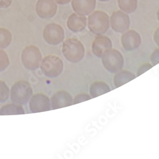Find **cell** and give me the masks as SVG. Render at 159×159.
I'll use <instances>...</instances> for the list:
<instances>
[{
  "label": "cell",
  "mask_w": 159,
  "mask_h": 159,
  "mask_svg": "<svg viewBox=\"0 0 159 159\" xmlns=\"http://www.w3.org/2000/svg\"><path fill=\"white\" fill-rule=\"evenodd\" d=\"M42 60L41 51L35 45H29L24 48L21 54V61L24 68L34 71L39 68Z\"/></svg>",
  "instance_id": "8992f818"
},
{
  "label": "cell",
  "mask_w": 159,
  "mask_h": 159,
  "mask_svg": "<svg viewBox=\"0 0 159 159\" xmlns=\"http://www.w3.org/2000/svg\"><path fill=\"white\" fill-rule=\"evenodd\" d=\"M130 18L127 13L122 10H116L112 13L110 19V24L113 31L123 33L130 27Z\"/></svg>",
  "instance_id": "ba28073f"
},
{
  "label": "cell",
  "mask_w": 159,
  "mask_h": 159,
  "mask_svg": "<svg viewBox=\"0 0 159 159\" xmlns=\"http://www.w3.org/2000/svg\"><path fill=\"white\" fill-rule=\"evenodd\" d=\"M110 91L109 85L104 82L96 81L92 83L89 88L90 96L92 98L100 96Z\"/></svg>",
  "instance_id": "e0dca14e"
},
{
  "label": "cell",
  "mask_w": 159,
  "mask_h": 159,
  "mask_svg": "<svg viewBox=\"0 0 159 159\" xmlns=\"http://www.w3.org/2000/svg\"><path fill=\"white\" fill-rule=\"evenodd\" d=\"M10 64V60L7 53L3 49H0V72L5 71Z\"/></svg>",
  "instance_id": "7402d4cb"
},
{
  "label": "cell",
  "mask_w": 159,
  "mask_h": 159,
  "mask_svg": "<svg viewBox=\"0 0 159 159\" xmlns=\"http://www.w3.org/2000/svg\"><path fill=\"white\" fill-rule=\"evenodd\" d=\"M33 92V89L28 82L19 80L15 82L11 87L10 99L14 103L25 105L30 101Z\"/></svg>",
  "instance_id": "3957f363"
},
{
  "label": "cell",
  "mask_w": 159,
  "mask_h": 159,
  "mask_svg": "<svg viewBox=\"0 0 159 159\" xmlns=\"http://www.w3.org/2000/svg\"><path fill=\"white\" fill-rule=\"evenodd\" d=\"M62 52L66 60L77 63L81 61L85 56V47L77 38H70L63 42Z\"/></svg>",
  "instance_id": "6da1fadb"
},
{
  "label": "cell",
  "mask_w": 159,
  "mask_h": 159,
  "mask_svg": "<svg viewBox=\"0 0 159 159\" xmlns=\"http://www.w3.org/2000/svg\"><path fill=\"white\" fill-rule=\"evenodd\" d=\"M43 36L45 41L50 45H57L64 39V31L58 24L51 23L44 28Z\"/></svg>",
  "instance_id": "52a82bcc"
},
{
  "label": "cell",
  "mask_w": 159,
  "mask_h": 159,
  "mask_svg": "<svg viewBox=\"0 0 159 159\" xmlns=\"http://www.w3.org/2000/svg\"><path fill=\"white\" fill-rule=\"evenodd\" d=\"M55 2L59 5H66L69 3L71 0H54Z\"/></svg>",
  "instance_id": "83f0119b"
},
{
  "label": "cell",
  "mask_w": 159,
  "mask_h": 159,
  "mask_svg": "<svg viewBox=\"0 0 159 159\" xmlns=\"http://www.w3.org/2000/svg\"><path fill=\"white\" fill-rule=\"evenodd\" d=\"M136 76L131 71L127 70H120L116 72L113 77V83L116 88L120 87L135 79Z\"/></svg>",
  "instance_id": "2e32d148"
},
{
  "label": "cell",
  "mask_w": 159,
  "mask_h": 159,
  "mask_svg": "<svg viewBox=\"0 0 159 159\" xmlns=\"http://www.w3.org/2000/svg\"><path fill=\"white\" fill-rule=\"evenodd\" d=\"M101 58L104 68L110 73H116L123 68L124 56L122 53L116 49L111 48L107 50Z\"/></svg>",
  "instance_id": "277c9868"
},
{
  "label": "cell",
  "mask_w": 159,
  "mask_h": 159,
  "mask_svg": "<svg viewBox=\"0 0 159 159\" xmlns=\"http://www.w3.org/2000/svg\"><path fill=\"white\" fill-rule=\"evenodd\" d=\"M10 90L7 84L0 80V103L5 102L9 98Z\"/></svg>",
  "instance_id": "44dd1931"
},
{
  "label": "cell",
  "mask_w": 159,
  "mask_h": 159,
  "mask_svg": "<svg viewBox=\"0 0 159 159\" xmlns=\"http://www.w3.org/2000/svg\"><path fill=\"white\" fill-rule=\"evenodd\" d=\"M25 114V111L21 105L13 102L2 106L0 108V115H13Z\"/></svg>",
  "instance_id": "ac0fdd59"
},
{
  "label": "cell",
  "mask_w": 159,
  "mask_h": 159,
  "mask_svg": "<svg viewBox=\"0 0 159 159\" xmlns=\"http://www.w3.org/2000/svg\"><path fill=\"white\" fill-rule=\"evenodd\" d=\"M87 19L85 16L77 14L75 12L69 16L67 20V26L72 32H80L87 27Z\"/></svg>",
  "instance_id": "9a60e30c"
},
{
  "label": "cell",
  "mask_w": 159,
  "mask_h": 159,
  "mask_svg": "<svg viewBox=\"0 0 159 159\" xmlns=\"http://www.w3.org/2000/svg\"><path fill=\"white\" fill-rule=\"evenodd\" d=\"M71 6L76 14L86 16L94 11L96 0H72Z\"/></svg>",
  "instance_id": "5bb4252c"
},
{
  "label": "cell",
  "mask_w": 159,
  "mask_h": 159,
  "mask_svg": "<svg viewBox=\"0 0 159 159\" xmlns=\"http://www.w3.org/2000/svg\"><path fill=\"white\" fill-rule=\"evenodd\" d=\"M120 40L123 48L130 52L137 49L139 47L141 43V37L138 31L129 30L123 33Z\"/></svg>",
  "instance_id": "30bf717a"
},
{
  "label": "cell",
  "mask_w": 159,
  "mask_h": 159,
  "mask_svg": "<svg viewBox=\"0 0 159 159\" xmlns=\"http://www.w3.org/2000/svg\"><path fill=\"white\" fill-rule=\"evenodd\" d=\"M113 47V43L111 39L104 35L96 37L92 43V52L93 54L98 57H101L104 53Z\"/></svg>",
  "instance_id": "4fadbf2b"
},
{
  "label": "cell",
  "mask_w": 159,
  "mask_h": 159,
  "mask_svg": "<svg viewBox=\"0 0 159 159\" xmlns=\"http://www.w3.org/2000/svg\"><path fill=\"white\" fill-rule=\"evenodd\" d=\"M153 67V65L150 63H144L141 64L137 70V76H139L143 74L144 73L147 72L149 70H150Z\"/></svg>",
  "instance_id": "cb8c5ba5"
},
{
  "label": "cell",
  "mask_w": 159,
  "mask_h": 159,
  "mask_svg": "<svg viewBox=\"0 0 159 159\" xmlns=\"http://www.w3.org/2000/svg\"><path fill=\"white\" fill-rule=\"evenodd\" d=\"M99 2H108L110 0H98Z\"/></svg>",
  "instance_id": "f546056e"
},
{
  "label": "cell",
  "mask_w": 159,
  "mask_h": 159,
  "mask_svg": "<svg viewBox=\"0 0 159 159\" xmlns=\"http://www.w3.org/2000/svg\"><path fill=\"white\" fill-rule=\"evenodd\" d=\"M57 11V5L54 0H38L36 5L37 15L42 19L54 17Z\"/></svg>",
  "instance_id": "8fae6325"
},
{
  "label": "cell",
  "mask_w": 159,
  "mask_h": 159,
  "mask_svg": "<svg viewBox=\"0 0 159 159\" xmlns=\"http://www.w3.org/2000/svg\"><path fill=\"white\" fill-rule=\"evenodd\" d=\"M87 25L90 32L97 36L107 33L110 27V17L105 11L96 10L89 15Z\"/></svg>",
  "instance_id": "7a4b0ae2"
},
{
  "label": "cell",
  "mask_w": 159,
  "mask_h": 159,
  "mask_svg": "<svg viewBox=\"0 0 159 159\" xmlns=\"http://www.w3.org/2000/svg\"><path fill=\"white\" fill-rule=\"evenodd\" d=\"M150 61L153 66L159 63V48L155 49L150 56Z\"/></svg>",
  "instance_id": "d4e9b609"
},
{
  "label": "cell",
  "mask_w": 159,
  "mask_h": 159,
  "mask_svg": "<svg viewBox=\"0 0 159 159\" xmlns=\"http://www.w3.org/2000/svg\"><path fill=\"white\" fill-rule=\"evenodd\" d=\"M73 98L69 92L65 90H59L51 97L50 103L52 110L67 107L73 104Z\"/></svg>",
  "instance_id": "7c38bea8"
},
{
  "label": "cell",
  "mask_w": 159,
  "mask_h": 159,
  "mask_svg": "<svg viewBox=\"0 0 159 159\" xmlns=\"http://www.w3.org/2000/svg\"><path fill=\"white\" fill-rule=\"evenodd\" d=\"M117 2L120 10L127 14L133 13L138 8V0H117Z\"/></svg>",
  "instance_id": "d6986e66"
},
{
  "label": "cell",
  "mask_w": 159,
  "mask_h": 159,
  "mask_svg": "<svg viewBox=\"0 0 159 159\" xmlns=\"http://www.w3.org/2000/svg\"><path fill=\"white\" fill-rule=\"evenodd\" d=\"M90 99H92V98L88 94H85V93L78 94L75 97V98L73 101V104H78L80 102H84V101L90 100Z\"/></svg>",
  "instance_id": "603a6c76"
},
{
  "label": "cell",
  "mask_w": 159,
  "mask_h": 159,
  "mask_svg": "<svg viewBox=\"0 0 159 159\" xmlns=\"http://www.w3.org/2000/svg\"><path fill=\"white\" fill-rule=\"evenodd\" d=\"M29 107L32 113H39L49 111L51 109L50 100L43 93L33 95L29 101Z\"/></svg>",
  "instance_id": "9c48e42d"
},
{
  "label": "cell",
  "mask_w": 159,
  "mask_h": 159,
  "mask_svg": "<svg viewBox=\"0 0 159 159\" xmlns=\"http://www.w3.org/2000/svg\"><path fill=\"white\" fill-rule=\"evenodd\" d=\"M153 40L155 42V43H156V45L159 47V27H158L156 30L154 32L153 34Z\"/></svg>",
  "instance_id": "4316f807"
},
{
  "label": "cell",
  "mask_w": 159,
  "mask_h": 159,
  "mask_svg": "<svg viewBox=\"0 0 159 159\" xmlns=\"http://www.w3.org/2000/svg\"><path fill=\"white\" fill-rule=\"evenodd\" d=\"M157 20H158L159 22V9L158 10L157 12Z\"/></svg>",
  "instance_id": "f1b7e54d"
},
{
  "label": "cell",
  "mask_w": 159,
  "mask_h": 159,
  "mask_svg": "<svg viewBox=\"0 0 159 159\" xmlns=\"http://www.w3.org/2000/svg\"><path fill=\"white\" fill-rule=\"evenodd\" d=\"M40 68L43 74L49 78H56L61 75L64 70L62 59L55 55H48L42 59Z\"/></svg>",
  "instance_id": "5b68a950"
},
{
  "label": "cell",
  "mask_w": 159,
  "mask_h": 159,
  "mask_svg": "<svg viewBox=\"0 0 159 159\" xmlns=\"http://www.w3.org/2000/svg\"><path fill=\"white\" fill-rule=\"evenodd\" d=\"M12 35L7 29L0 28V49L8 47L11 43Z\"/></svg>",
  "instance_id": "ffe728a7"
},
{
  "label": "cell",
  "mask_w": 159,
  "mask_h": 159,
  "mask_svg": "<svg viewBox=\"0 0 159 159\" xmlns=\"http://www.w3.org/2000/svg\"><path fill=\"white\" fill-rule=\"evenodd\" d=\"M12 0H0V8H6L10 6Z\"/></svg>",
  "instance_id": "484cf974"
}]
</instances>
